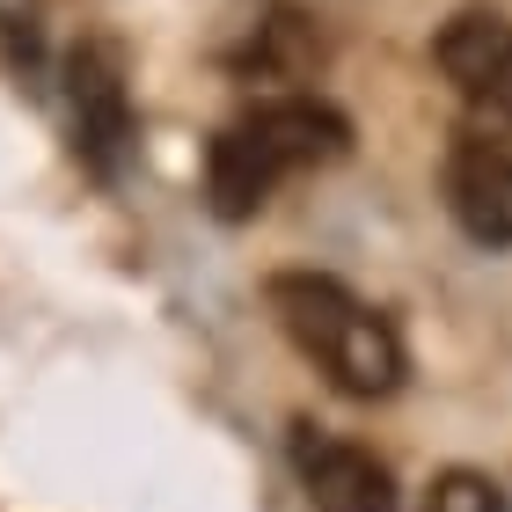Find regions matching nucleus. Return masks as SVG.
<instances>
[{"instance_id":"1","label":"nucleus","mask_w":512,"mask_h":512,"mask_svg":"<svg viewBox=\"0 0 512 512\" xmlns=\"http://www.w3.org/2000/svg\"><path fill=\"white\" fill-rule=\"evenodd\" d=\"M264 300H271L278 330L300 344V359H315V374L337 395L381 403V395L403 388L410 352H403V337H395V322L374 308V300H359L344 278H330V271H278L264 286Z\"/></svg>"},{"instance_id":"2","label":"nucleus","mask_w":512,"mask_h":512,"mask_svg":"<svg viewBox=\"0 0 512 512\" xmlns=\"http://www.w3.org/2000/svg\"><path fill=\"white\" fill-rule=\"evenodd\" d=\"M352 147V125H344L337 103L322 96H264L249 103L242 118H227L213 154H205V198H213L220 220H249L264 213L271 191L300 169H322Z\"/></svg>"},{"instance_id":"3","label":"nucleus","mask_w":512,"mask_h":512,"mask_svg":"<svg viewBox=\"0 0 512 512\" xmlns=\"http://www.w3.org/2000/svg\"><path fill=\"white\" fill-rule=\"evenodd\" d=\"M454 96L461 125L447 147V205L469 242L512 249V44L461 66Z\"/></svg>"},{"instance_id":"4","label":"nucleus","mask_w":512,"mask_h":512,"mask_svg":"<svg viewBox=\"0 0 512 512\" xmlns=\"http://www.w3.org/2000/svg\"><path fill=\"white\" fill-rule=\"evenodd\" d=\"M66 118H74V154L88 176L118 183L125 154H132V88H125V59L110 37H81L66 52Z\"/></svg>"},{"instance_id":"5","label":"nucleus","mask_w":512,"mask_h":512,"mask_svg":"<svg viewBox=\"0 0 512 512\" xmlns=\"http://www.w3.org/2000/svg\"><path fill=\"white\" fill-rule=\"evenodd\" d=\"M293 476L315 512H395V476L374 447L322 425H293Z\"/></svg>"},{"instance_id":"6","label":"nucleus","mask_w":512,"mask_h":512,"mask_svg":"<svg viewBox=\"0 0 512 512\" xmlns=\"http://www.w3.org/2000/svg\"><path fill=\"white\" fill-rule=\"evenodd\" d=\"M0 52H8V66L22 81L44 74V15H37V0H0Z\"/></svg>"},{"instance_id":"7","label":"nucleus","mask_w":512,"mask_h":512,"mask_svg":"<svg viewBox=\"0 0 512 512\" xmlns=\"http://www.w3.org/2000/svg\"><path fill=\"white\" fill-rule=\"evenodd\" d=\"M425 512H512V498L498 491L491 476H476V469H447V476L432 483Z\"/></svg>"}]
</instances>
